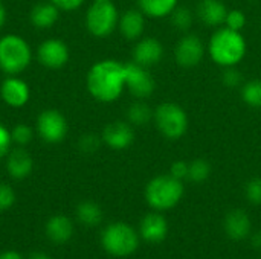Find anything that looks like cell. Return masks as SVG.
Instances as JSON below:
<instances>
[{
  "label": "cell",
  "mask_w": 261,
  "mask_h": 259,
  "mask_svg": "<svg viewBox=\"0 0 261 259\" xmlns=\"http://www.w3.org/2000/svg\"><path fill=\"white\" fill-rule=\"evenodd\" d=\"M242 99L246 105L260 108L261 107V79H252L243 84Z\"/></svg>",
  "instance_id": "25"
},
{
  "label": "cell",
  "mask_w": 261,
  "mask_h": 259,
  "mask_svg": "<svg viewBox=\"0 0 261 259\" xmlns=\"http://www.w3.org/2000/svg\"><path fill=\"white\" fill-rule=\"evenodd\" d=\"M245 197L249 203L258 206L261 205V179H251L245 186Z\"/></svg>",
  "instance_id": "29"
},
{
  "label": "cell",
  "mask_w": 261,
  "mask_h": 259,
  "mask_svg": "<svg viewBox=\"0 0 261 259\" xmlns=\"http://www.w3.org/2000/svg\"><path fill=\"white\" fill-rule=\"evenodd\" d=\"M153 121L158 131L168 140H179L188 130L187 111L174 102H164L154 108Z\"/></svg>",
  "instance_id": "6"
},
{
  "label": "cell",
  "mask_w": 261,
  "mask_h": 259,
  "mask_svg": "<svg viewBox=\"0 0 261 259\" xmlns=\"http://www.w3.org/2000/svg\"><path fill=\"white\" fill-rule=\"evenodd\" d=\"M101 143H102L101 136H96V134H93V133H87V134H83V136L80 137V140H78V148H80L83 153L90 154V153H95V151L99 148Z\"/></svg>",
  "instance_id": "30"
},
{
  "label": "cell",
  "mask_w": 261,
  "mask_h": 259,
  "mask_svg": "<svg viewBox=\"0 0 261 259\" xmlns=\"http://www.w3.org/2000/svg\"><path fill=\"white\" fill-rule=\"evenodd\" d=\"M139 232L124 221L110 223L101 232V246L104 252L115 258L132 256L139 247Z\"/></svg>",
  "instance_id": "4"
},
{
  "label": "cell",
  "mask_w": 261,
  "mask_h": 259,
  "mask_svg": "<svg viewBox=\"0 0 261 259\" xmlns=\"http://www.w3.org/2000/svg\"><path fill=\"white\" fill-rule=\"evenodd\" d=\"M84 21L93 37L104 38L118 27L119 12L112 2H93L86 12Z\"/></svg>",
  "instance_id": "7"
},
{
  "label": "cell",
  "mask_w": 261,
  "mask_h": 259,
  "mask_svg": "<svg viewBox=\"0 0 261 259\" xmlns=\"http://www.w3.org/2000/svg\"><path fill=\"white\" fill-rule=\"evenodd\" d=\"M138 6L150 18H164L177 8V0H138Z\"/></svg>",
  "instance_id": "22"
},
{
  "label": "cell",
  "mask_w": 261,
  "mask_h": 259,
  "mask_svg": "<svg viewBox=\"0 0 261 259\" xmlns=\"http://www.w3.org/2000/svg\"><path fill=\"white\" fill-rule=\"evenodd\" d=\"M102 143H106L110 150L122 151L127 150L135 140V131L130 122L115 121L104 127L101 133Z\"/></svg>",
  "instance_id": "13"
},
{
  "label": "cell",
  "mask_w": 261,
  "mask_h": 259,
  "mask_svg": "<svg viewBox=\"0 0 261 259\" xmlns=\"http://www.w3.org/2000/svg\"><path fill=\"white\" fill-rule=\"evenodd\" d=\"M11 137L12 143H15L17 147H26L34 139V128L28 124H17L11 130Z\"/></svg>",
  "instance_id": "28"
},
{
  "label": "cell",
  "mask_w": 261,
  "mask_h": 259,
  "mask_svg": "<svg viewBox=\"0 0 261 259\" xmlns=\"http://www.w3.org/2000/svg\"><path fill=\"white\" fill-rule=\"evenodd\" d=\"M0 259H24L17 250H5L0 253Z\"/></svg>",
  "instance_id": "37"
},
{
  "label": "cell",
  "mask_w": 261,
  "mask_h": 259,
  "mask_svg": "<svg viewBox=\"0 0 261 259\" xmlns=\"http://www.w3.org/2000/svg\"><path fill=\"white\" fill-rule=\"evenodd\" d=\"M205 52V44L196 34H185L174 47V58L180 67L193 69L200 64Z\"/></svg>",
  "instance_id": "11"
},
{
  "label": "cell",
  "mask_w": 261,
  "mask_h": 259,
  "mask_svg": "<svg viewBox=\"0 0 261 259\" xmlns=\"http://www.w3.org/2000/svg\"><path fill=\"white\" fill-rule=\"evenodd\" d=\"M86 87L93 99L110 104L121 98L125 90V66L116 60L95 63L86 76Z\"/></svg>",
  "instance_id": "1"
},
{
  "label": "cell",
  "mask_w": 261,
  "mask_h": 259,
  "mask_svg": "<svg viewBox=\"0 0 261 259\" xmlns=\"http://www.w3.org/2000/svg\"><path fill=\"white\" fill-rule=\"evenodd\" d=\"M211 176V165L205 159H194L188 166V179L193 183H203Z\"/></svg>",
  "instance_id": "26"
},
{
  "label": "cell",
  "mask_w": 261,
  "mask_h": 259,
  "mask_svg": "<svg viewBox=\"0 0 261 259\" xmlns=\"http://www.w3.org/2000/svg\"><path fill=\"white\" fill-rule=\"evenodd\" d=\"M196 14L205 26L219 27V26L225 24L226 15H228V8L220 0H202L197 5Z\"/></svg>",
  "instance_id": "20"
},
{
  "label": "cell",
  "mask_w": 261,
  "mask_h": 259,
  "mask_svg": "<svg viewBox=\"0 0 261 259\" xmlns=\"http://www.w3.org/2000/svg\"><path fill=\"white\" fill-rule=\"evenodd\" d=\"M206 50L217 66L234 67L246 55V40L242 32L225 26L211 35Z\"/></svg>",
  "instance_id": "2"
},
{
  "label": "cell",
  "mask_w": 261,
  "mask_h": 259,
  "mask_svg": "<svg viewBox=\"0 0 261 259\" xmlns=\"http://www.w3.org/2000/svg\"><path fill=\"white\" fill-rule=\"evenodd\" d=\"M138 232L141 240H144L145 243L159 244L168 235V221L159 211L150 212L141 220Z\"/></svg>",
  "instance_id": "14"
},
{
  "label": "cell",
  "mask_w": 261,
  "mask_h": 259,
  "mask_svg": "<svg viewBox=\"0 0 261 259\" xmlns=\"http://www.w3.org/2000/svg\"><path fill=\"white\" fill-rule=\"evenodd\" d=\"M28 259H52L49 255H46V253H43V252H34V253H31Z\"/></svg>",
  "instance_id": "40"
},
{
  "label": "cell",
  "mask_w": 261,
  "mask_h": 259,
  "mask_svg": "<svg viewBox=\"0 0 261 259\" xmlns=\"http://www.w3.org/2000/svg\"><path fill=\"white\" fill-rule=\"evenodd\" d=\"M60 18V9L49 0V2H40L35 6H32L29 12L31 24L37 29H49L52 27Z\"/></svg>",
  "instance_id": "21"
},
{
  "label": "cell",
  "mask_w": 261,
  "mask_h": 259,
  "mask_svg": "<svg viewBox=\"0 0 261 259\" xmlns=\"http://www.w3.org/2000/svg\"><path fill=\"white\" fill-rule=\"evenodd\" d=\"M15 203V192L11 185L0 182V211H8Z\"/></svg>",
  "instance_id": "32"
},
{
  "label": "cell",
  "mask_w": 261,
  "mask_h": 259,
  "mask_svg": "<svg viewBox=\"0 0 261 259\" xmlns=\"http://www.w3.org/2000/svg\"><path fill=\"white\" fill-rule=\"evenodd\" d=\"M251 244H252L254 249L261 250V232H257V234H254L251 237Z\"/></svg>",
  "instance_id": "38"
},
{
  "label": "cell",
  "mask_w": 261,
  "mask_h": 259,
  "mask_svg": "<svg viewBox=\"0 0 261 259\" xmlns=\"http://www.w3.org/2000/svg\"><path fill=\"white\" fill-rule=\"evenodd\" d=\"M225 24H226V27H229L232 31L242 32V29L246 24V15H245V12L240 11V9H231V11H228Z\"/></svg>",
  "instance_id": "31"
},
{
  "label": "cell",
  "mask_w": 261,
  "mask_h": 259,
  "mask_svg": "<svg viewBox=\"0 0 261 259\" xmlns=\"http://www.w3.org/2000/svg\"><path fill=\"white\" fill-rule=\"evenodd\" d=\"M223 227L226 235L234 241H243L249 237L252 223L249 215L243 209H232L226 214Z\"/></svg>",
  "instance_id": "18"
},
{
  "label": "cell",
  "mask_w": 261,
  "mask_h": 259,
  "mask_svg": "<svg viewBox=\"0 0 261 259\" xmlns=\"http://www.w3.org/2000/svg\"><path fill=\"white\" fill-rule=\"evenodd\" d=\"M125 66V89L136 99H147L153 95L156 89L154 78L147 67L130 61L124 63Z\"/></svg>",
  "instance_id": "9"
},
{
  "label": "cell",
  "mask_w": 261,
  "mask_h": 259,
  "mask_svg": "<svg viewBox=\"0 0 261 259\" xmlns=\"http://www.w3.org/2000/svg\"><path fill=\"white\" fill-rule=\"evenodd\" d=\"M153 113L154 110H151V107L147 102H144L142 99H138L127 110V122L136 127H144L150 124V121L153 119Z\"/></svg>",
  "instance_id": "24"
},
{
  "label": "cell",
  "mask_w": 261,
  "mask_h": 259,
  "mask_svg": "<svg viewBox=\"0 0 261 259\" xmlns=\"http://www.w3.org/2000/svg\"><path fill=\"white\" fill-rule=\"evenodd\" d=\"M118 29L121 35L128 41H136L141 38L145 29V15L139 9H127L119 15Z\"/></svg>",
  "instance_id": "19"
},
{
  "label": "cell",
  "mask_w": 261,
  "mask_h": 259,
  "mask_svg": "<svg viewBox=\"0 0 261 259\" xmlns=\"http://www.w3.org/2000/svg\"><path fill=\"white\" fill-rule=\"evenodd\" d=\"M0 98L11 108H21L29 102L31 89L18 75L6 76L0 84Z\"/></svg>",
  "instance_id": "12"
},
{
  "label": "cell",
  "mask_w": 261,
  "mask_h": 259,
  "mask_svg": "<svg viewBox=\"0 0 261 259\" xmlns=\"http://www.w3.org/2000/svg\"><path fill=\"white\" fill-rule=\"evenodd\" d=\"M188 166L190 163H187L185 160H176L170 166V174L184 182L185 179H188Z\"/></svg>",
  "instance_id": "35"
},
{
  "label": "cell",
  "mask_w": 261,
  "mask_h": 259,
  "mask_svg": "<svg viewBox=\"0 0 261 259\" xmlns=\"http://www.w3.org/2000/svg\"><path fill=\"white\" fill-rule=\"evenodd\" d=\"M11 147H12L11 130H8L0 122V159H5L8 156V153L11 151Z\"/></svg>",
  "instance_id": "34"
},
{
  "label": "cell",
  "mask_w": 261,
  "mask_h": 259,
  "mask_svg": "<svg viewBox=\"0 0 261 259\" xmlns=\"http://www.w3.org/2000/svg\"><path fill=\"white\" fill-rule=\"evenodd\" d=\"M76 220L86 227H95L102 221V209L96 202L84 200L76 206Z\"/></svg>",
  "instance_id": "23"
},
{
  "label": "cell",
  "mask_w": 261,
  "mask_h": 259,
  "mask_svg": "<svg viewBox=\"0 0 261 259\" xmlns=\"http://www.w3.org/2000/svg\"><path fill=\"white\" fill-rule=\"evenodd\" d=\"M93 2H112V0H93Z\"/></svg>",
  "instance_id": "41"
},
{
  "label": "cell",
  "mask_w": 261,
  "mask_h": 259,
  "mask_svg": "<svg viewBox=\"0 0 261 259\" xmlns=\"http://www.w3.org/2000/svg\"><path fill=\"white\" fill-rule=\"evenodd\" d=\"M5 23H6V8H5L3 2L0 0V29L5 26Z\"/></svg>",
  "instance_id": "39"
},
{
  "label": "cell",
  "mask_w": 261,
  "mask_h": 259,
  "mask_svg": "<svg viewBox=\"0 0 261 259\" xmlns=\"http://www.w3.org/2000/svg\"><path fill=\"white\" fill-rule=\"evenodd\" d=\"M170 20H171V24L179 29V31H188L191 26H193V20H194V15L191 12V9L188 8H184V6H177L171 14H170Z\"/></svg>",
  "instance_id": "27"
},
{
  "label": "cell",
  "mask_w": 261,
  "mask_h": 259,
  "mask_svg": "<svg viewBox=\"0 0 261 259\" xmlns=\"http://www.w3.org/2000/svg\"><path fill=\"white\" fill-rule=\"evenodd\" d=\"M60 11H75L80 6H83V3L86 0H50Z\"/></svg>",
  "instance_id": "36"
},
{
  "label": "cell",
  "mask_w": 261,
  "mask_h": 259,
  "mask_svg": "<svg viewBox=\"0 0 261 259\" xmlns=\"http://www.w3.org/2000/svg\"><path fill=\"white\" fill-rule=\"evenodd\" d=\"M37 134L46 143H60L67 136V119L57 108H46L37 118Z\"/></svg>",
  "instance_id": "8"
},
{
  "label": "cell",
  "mask_w": 261,
  "mask_h": 259,
  "mask_svg": "<svg viewBox=\"0 0 261 259\" xmlns=\"http://www.w3.org/2000/svg\"><path fill=\"white\" fill-rule=\"evenodd\" d=\"M222 82L229 87V89H234V87H239L242 84V73L234 67H225V72L222 75Z\"/></svg>",
  "instance_id": "33"
},
{
  "label": "cell",
  "mask_w": 261,
  "mask_h": 259,
  "mask_svg": "<svg viewBox=\"0 0 261 259\" xmlns=\"http://www.w3.org/2000/svg\"><path fill=\"white\" fill-rule=\"evenodd\" d=\"M162 56H164V46L154 37L141 38L133 47V61L147 69L161 63Z\"/></svg>",
  "instance_id": "16"
},
{
  "label": "cell",
  "mask_w": 261,
  "mask_h": 259,
  "mask_svg": "<svg viewBox=\"0 0 261 259\" xmlns=\"http://www.w3.org/2000/svg\"><path fill=\"white\" fill-rule=\"evenodd\" d=\"M5 168L11 179L23 180L31 176L34 169V159L24 150V147L11 148V151L5 157Z\"/></svg>",
  "instance_id": "15"
},
{
  "label": "cell",
  "mask_w": 261,
  "mask_h": 259,
  "mask_svg": "<svg viewBox=\"0 0 261 259\" xmlns=\"http://www.w3.org/2000/svg\"><path fill=\"white\" fill-rule=\"evenodd\" d=\"M70 58L69 46L60 38H47L37 47V61L46 69H63Z\"/></svg>",
  "instance_id": "10"
},
{
  "label": "cell",
  "mask_w": 261,
  "mask_h": 259,
  "mask_svg": "<svg viewBox=\"0 0 261 259\" xmlns=\"http://www.w3.org/2000/svg\"><path fill=\"white\" fill-rule=\"evenodd\" d=\"M184 182L173 177L171 174L156 176L145 186V202L147 205L159 212L170 211L179 205L184 197Z\"/></svg>",
  "instance_id": "3"
},
{
  "label": "cell",
  "mask_w": 261,
  "mask_h": 259,
  "mask_svg": "<svg viewBox=\"0 0 261 259\" xmlns=\"http://www.w3.org/2000/svg\"><path fill=\"white\" fill-rule=\"evenodd\" d=\"M32 61L29 43L17 34L0 37V70L11 76L23 73Z\"/></svg>",
  "instance_id": "5"
},
{
  "label": "cell",
  "mask_w": 261,
  "mask_h": 259,
  "mask_svg": "<svg viewBox=\"0 0 261 259\" xmlns=\"http://www.w3.org/2000/svg\"><path fill=\"white\" fill-rule=\"evenodd\" d=\"M73 232H75L73 221L61 214L52 215L44 224V234L47 240L58 246L69 243L70 238L73 237Z\"/></svg>",
  "instance_id": "17"
}]
</instances>
